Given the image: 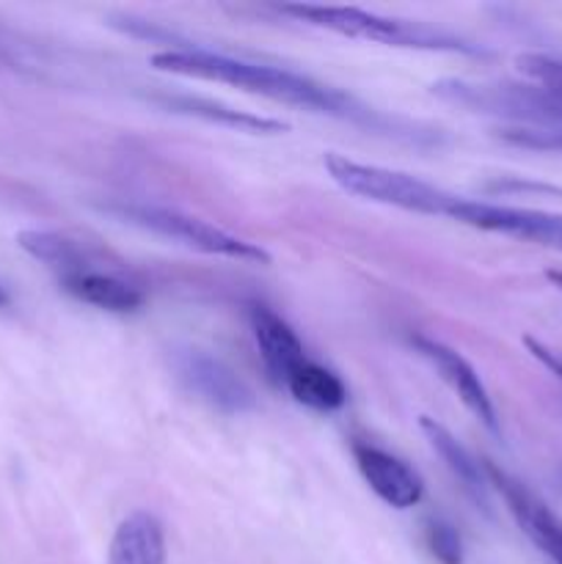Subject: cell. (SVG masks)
<instances>
[{
  "instance_id": "52a82bcc",
  "label": "cell",
  "mask_w": 562,
  "mask_h": 564,
  "mask_svg": "<svg viewBox=\"0 0 562 564\" xmlns=\"http://www.w3.org/2000/svg\"><path fill=\"white\" fill-rule=\"evenodd\" d=\"M485 477L490 488L505 499L507 510L512 512L521 532L532 540L534 549L545 556L551 564H562V518L545 505L543 499L532 494L523 482L501 471L490 460H485Z\"/></svg>"
},
{
  "instance_id": "9c48e42d",
  "label": "cell",
  "mask_w": 562,
  "mask_h": 564,
  "mask_svg": "<svg viewBox=\"0 0 562 564\" xmlns=\"http://www.w3.org/2000/svg\"><path fill=\"white\" fill-rule=\"evenodd\" d=\"M411 345L417 347V352L424 361H430V367L441 375V380L455 391L457 400L474 413V419H479L490 433H499V416H496L494 400H490L488 389H485L477 369H474L461 352L452 350L444 341L433 339V336L417 334L411 336Z\"/></svg>"
},
{
  "instance_id": "ac0fdd59",
  "label": "cell",
  "mask_w": 562,
  "mask_h": 564,
  "mask_svg": "<svg viewBox=\"0 0 562 564\" xmlns=\"http://www.w3.org/2000/svg\"><path fill=\"white\" fill-rule=\"evenodd\" d=\"M424 545H428L430 556L439 564H463L461 532L444 518H428L424 521Z\"/></svg>"
},
{
  "instance_id": "8fae6325",
  "label": "cell",
  "mask_w": 562,
  "mask_h": 564,
  "mask_svg": "<svg viewBox=\"0 0 562 564\" xmlns=\"http://www.w3.org/2000/svg\"><path fill=\"white\" fill-rule=\"evenodd\" d=\"M248 323H251L253 341H257L264 367L273 375L275 383L284 386V380L309 361L306 347L298 339L292 325L284 317H279L273 308L262 306V303L248 308Z\"/></svg>"
},
{
  "instance_id": "7a4b0ae2",
  "label": "cell",
  "mask_w": 562,
  "mask_h": 564,
  "mask_svg": "<svg viewBox=\"0 0 562 564\" xmlns=\"http://www.w3.org/2000/svg\"><path fill=\"white\" fill-rule=\"evenodd\" d=\"M281 14L298 22L331 31L345 39H361V42L389 44L402 50H424V53H450L485 58L488 50L479 47L472 39L452 33L446 28L428 25L419 20H397V17L378 14V11L356 9V6H317V3H287L279 6Z\"/></svg>"
},
{
  "instance_id": "30bf717a",
  "label": "cell",
  "mask_w": 562,
  "mask_h": 564,
  "mask_svg": "<svg viewBox=\"0 0 562 564\" xmlns=\"http://www.w3.org/2000/svg\"><path fill=\"white\" fill-rule=\"evenodd\" d=\"M350 452L364 482L369 485V490L383 505L395 507V510H411L422 501L424 479L402 457L391 455V452L380 449L375 444H367V441H356Z\"/></svg>"
},
{
  "instance_id": "ba28073f",
  "label": "cell",
  "mask_w": 562,
  "mask_h": 564,
  "mask_svg": "<svg viewBox=\"0 0 562 564\" xmlns=\"http://www.w3.org/2000/svg\"><path fill=\"white\" fill-rule=\"evenodd\" d=\"M17 242L28 257L44 264L50 273H55L58 281L77 273H88V270H121V273H127L125 262L108 248H99L94 242L80 240V237L66 235V231L31 229L22 231Z\"/></svg>"
},
{
  "instance_id": "ffe728a7",
  "label": "cell",
  "mask_w": 562,
  "mask_h": 564,
  "mask_svg": "<svg viewBox=\"0 0 562 564\" xmlns=\"http://www.w3.org/2000/svg\"><path fill=\"white\" fill-rule=\"evenodd\" d=\"M523 345H527V350L532 352V358H538V361L543 364L549 372H554L556 378L562 380V352L551 350V347H545L543 341L532 339V336H527V339H523Z\"/></svg>"
},
{
  "instance_id": "7c38bea8",
  "label": "cell",
  "mask_w": 562,
  "mask_h": 564,
  "mask_svg": "<svg viewBox=\"0 0 562 564\" xmlns=\"http://www.w3.org/2000/svg\"><path fill=\"white\" fill-rule=\"evenodd\" d=\"M58 284L66 295L86 303V306L102 308V312L130 314L147 303V292L130 279V270L127 273H121V270H88V273L69 275Z\"/></svg>"
},
{
  "instance_id": "5b68a950",
  "label": "cell",
  "mask_w": 562,
  "mask_h": 564,
  "mask_svg": "<svg viewBox=\"0 0 562 564\" xmlns=\"http://www.w3.org/2000/svg\"><path fill=\"white\" fill-rule=\"evenodd\" d=\"M444 218L463 226H472V229L479 231H490V235L534 242V246H543L562 253L560 213H545V209L532 207H510V204L496 202H479V198H466L452 193Z\"/></svg>"
},
{
  "instance_id": "4fadbf2b",
  "label": "cell",
  "mask_w": 562,
  "mask_h": 564,
  "mask_svg": "<svg viewBox=\"0 0 562 564\" xmlns=\"http://www.w3.org/2000/svg\"><path fill=\"white\" fill-rule=\"evenodd\" d=\"M165 529L152 512L136 510L116 527L108 564H165Z\"/></svg>"
},
{
  "instance_id": "8992f818",
  "label": "cell",
  "mask_w": 562,
  "mask_h": 564,
  "mask_svg": "<svg viewBox=\"0 0 562 564\" xmlns=\"http://www.w3.org/2000/svg\"><path fill=\"white\" fill-rule=\"evenodd\" d=\"M171 367L182 389L213 411L240 416L257 408V397L248 389L246 380L229 364L202 347H176Z\"/></svg>"
},
{
  "instance_id": "9a60e30c",
  "label": "cell",
  "mask_w": 562,
  "mask_h": 564,
  "mask_svg": "<svg viewBox=\"0 0 562 564\" xmlns=\"http://www.w3.org/2000/svg\"><path fill=\"white\" fill-rule=\"evenodd\" d=\"M419 427H422L424 438L430 441V446L435 449V455H439L441 460L446 463V468L455 474L457 482L463 485V490H466L474 501H483V505H488L490 485H488V477H485L483 463H479L477 457H474L472 452H468L466 446H463L461 441H457L455 435L444 427V424L435 422V419L422 416L419 419Z\"/></svg>"
},
{
  "instance_id": "5bb4252c",
  "label": "cell",
  "mask_w": 562,
  "mask_h": 564,
  "mask_svg": "<svg viewBox=\"0 0 562 564\" xmlns=\"http://www.w3.org/2000/svg\"><path fill=\"white\" fill-rule=\"evenodd\" d=\"M163 108L174 110L182 116H196V119L209 121V124L229 127V130L248 132V135H279V132L290 130V124L279 119H268V116L248 113V110H237L231 105L215 102V99L187 97V94H169V97L158 99Z\"/></svg>"
},
{
  "instance_id": "d6986e66",
  "label": "cell",
  "mask_w": 562,
  "mask_h": 564,
  "mask_svg": "<svg viewBox=\"0 0 562 564\" xmlns=\"http://www.w3.org/2000/svg\"><path fill=\"white\" fill-rule=\"evenodd\" d=\"M518 72L534 80V86L562 88V58L560 55L545 53H527L518 55Z\"/></svg>"
},
{
  "instance_id": "e0dca14e",
  "label": "cell",
  "mask_w": 562,
  "mask_h": 564,
  "mask_svg": "<svg viewBox=\"0 0 562 564\" xmlns=\"http://www.w3.org/2000/svg\"><path fill=\"white\" fill-rule=\"evenodd\" d=\"M499 141L534 152H562V127L551 124H512L496 132Z\"/></svg>"
},
{
  "instance_id": "2e32d148",
  "label": "cell",
  "mask_w": 562,
  "mask_h": 564,
  "mask_svg": "<svg viewBox=\"0 0 562 564\" xmlns=\"http://www.w3.org/2000/svg\"><path fill=\"white\" fill-rule=\"evenodd\" d=\"M284 389L290 391L298 405L317 413H334L345 408L347 402V389L339 375L325 369L323 364L312 361V358L284 380Z\"/></svg>"
},
{
  "instance_id": "6da1fadb",
  "label": "cell",
  "mask_w": 562,
  "mask_h": 564,
  "mask_svg": "<svg viewBox=\"0 0 562 564\" xmlns=\"http://www.w3.org/2000/svg\"><path fill=\"white\" fill-rule=\"evenodd\" d=\"M152 66L160 72H169V75L224 83V86H235L240 91L273 99V102L312 110V113L331 116V119L350 121V124L364 127V130L378 132V135L386 138H397V141L413 143V147L439 143V135H433V130H428V127L380 113L372 105L361 102L358 97L331 86V83L301 75L295 69H284V66L235 58V55L215 53V50L204 47L160 50V53L152 55Z\"/></svg>"
},
{
  "instance_id": "277c9868",
  "label": "cell",
  "mask_w": 562,
  "mask_h": 564,
  "mask_svg": "<svg viewBox=\"0 0 562 564\" xmlns=\"http://www.w3.org/2000/svg\"><path fill=\"white\" fill-rule=\"evenodd\" d=\"M325 171L331 180L350 196L364 202L383 204V207L406 209V213L430 215V218H444V209L450 204V191L433 185L428 180L408 174V171L386 169V165L358 163L345 154L328 152L323 158Z\"/></svg>"
},
{
  "instance_id": "3957f363",
  "label": "cell",
  "mask_w": 562,
  "mask_h": 564,
  "mask_svg": "<svg viewBox=\"0 0 562 564\" xmlns=\"http://www.w3.org/2000/svg\"><path fill=\"white\" fill-rule=\"evenodd\" d=\"M102 213L114 215L121 224L138 226L143 231L163 237V240L180 242V246L191 248V251L207 253V257H224L237 259V262L251 264H270V253L257 242H248L242 237L231 235V231L220 229V226L209 224V220L196 218L191 213H182L174 207H160V204L147 202H108L102 204Z\"/></svg>"
},
{
  "instance_id": "44dd1931",
  "label": "cell",
  "mask_w": 562,
  "mask_h": 564,
  "mask_svg": "<svg viewBox=\"0 0 562 564\" xmlns=\"http://www.w3.org/2000/svg\"><path fill=\"white\" fill-rule=\"evenodd\" d=\"M545 279H549L551 284L560 286V290H562V270H549V273H545Z\"/></svg>"
},
{
  "instance_id": "7402d4cb",
  "label": "cell",
  "mask_w": 562,
  "mask_h": 564,
  "mask_svg": "<svg viewBox=\"0 0 562 564\" xmlns=\"http://www.w3.org/2000/svg\"><path fill=\"white\" fill-rule=\"evenodd\" d=\"M6 303H9V292H6V286L0 284V308H3Z\"/></svg>"
}]
</instances>
